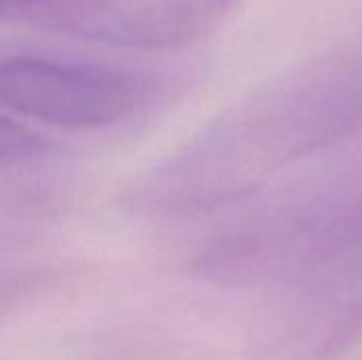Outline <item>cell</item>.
I'll use <instances>...</instances> for the list:
<instances>
[{"label": "cell", "instance_id": "6da1fadb", "mask_svg": "<svg viewBox=\"0 0 362 360\" xmlns=\"http://www.w3.org/2000/svg\"><path fill=\"white\" fill-rule=\"evenodd\" d=\"M362 134V42L308 59L204 132L155 189L159 208L199 212L246 199L286 166Z\"/></svg>", "mask_w": 362, "mask_h": 360}, {"label": "cell", "instance_id": "7a4b0ae2", "mask_svg": "<svg viewBox=\"0 0 362 360\" xmlns=\"http://www.w3.org/2000/svg\"><path fill=\"white\" fill-rule=\"evenodd\" d=\"M362 246V153L272 191L197 259L214 284L299 286Z\"/></svg>", "mask_w": 362, "mask_h": 360}, {"label": "cell", "instance_id": "3957f363", "mask_svg": "<svg viewBox=\"0 0 362 360\" xmlns=\"http://www.w3.org/2000/svg\"><path fill=\"white\" fill-rule=\"evenodd\" d=\"M240 0H0V21L132 49H182L225 23Z\"/></svg>", "mask_w": 362, "mask_h": 360}, {"label": "cell", "instance_id": "277c9868", "mask_svg": "<svg viewBox=\"0 0 362 360\" xmlns=\"http://www.w3.org/2000/svg\"><path fill=\"white\" fill-rule=\"evenodd\" d=\"M148 81L108 66L32 55L0 59V106L64 129H98L132 117Z\"/></svg>", "mask_w": 362, "mask_h": 360}, {"label": "cell", "instance_id": "5b68a950", "mask_svg": "<svg viewBox=\"0 0 362 360\" xmlns=\"http://www.w3.org/2000/svg\"><path fill=\"white\" fill-rule=\"evenodd\" d=\"M49 144L45 142L42 136L6 117H0V163L38 155Z\"/></svg>", "mask_w": 362, "mask_h": 360}]
</instances>
